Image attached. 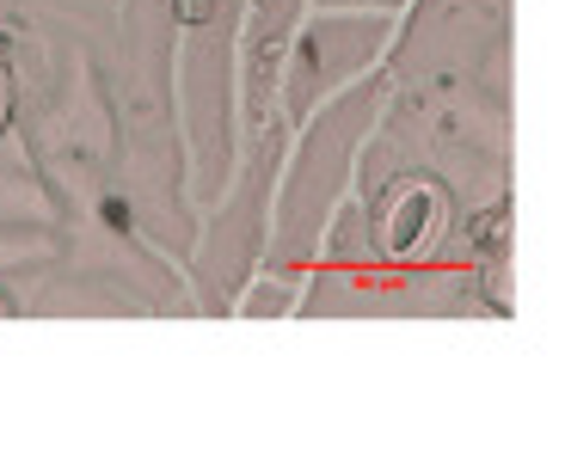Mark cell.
<instances>
[{"mask_svg": "<svg viewBox=\"0 0 565 460\" xmlns=\"http://www.w3.org/2000/svg\"><path fill=\"white\" fill-rule=\"evenodd\" d=\"M430 227H437V196L424 191V184H399L394 196H387V215H382V239L387 252H418L424 239H430Z\"/></svg>", "mask_w": 565, "mask_h": 460, "instance_id": "1", "label": "cell"}, {"mask_svg": "<svg viewBox=\"0 0 565 460\" xmlns=\"http://www.w3.org/2000/svg\"><path fill=\"white\" fill-rule=\"evenodd\" d=\"M13 124V74H7V56H0V136Z\"/></svg>", "mask_w": 565, "mask_h": 460, "instance_id": "2", "label": "cell"}, {"mask_svg": "<svg viewBox=\"0 0 565 460\" xmlns=\"http://www.w3.org/2000/svg\"><path fill=\"white\" fill-rule=\"evenodd\" d=\"M7 313H13V301H7V295H0V320H7Z\"/></svg>", "mask_w": 565, "mask_h": 460, "instance_id": "3", "label": "cell"}]
</instances>
